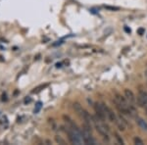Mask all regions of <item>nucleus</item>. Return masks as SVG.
<instances>
[{"label":"nucleus","instance_id":"f03ea898","mask_svg":"<svg viewBox=\"0 0 147 145\" xmlns=\"http://www.w3.org/2000/svg\"><path fill=\"white\" fill-rule=\"evenodd\" d=\"M93 106H94V110H95L96 116H97L101 121H105L106 118H107V114H106V112H105L104 108L102 107V105L99 104V103H95Z\"/></svg>","mask_w":147,"mask_h":145},{"label":"nucleus","instance_id":"f257e3e1","mask_svg":"<svg viewBox=\"0 0 147 145\" xmlns=\"http://www.w3.org/2000/svg\"><path fill=\"white\" fill-rule=\"evenodd\" d=\"M82 133L83 143H85V144H94L95 143V141L93 140V138L91 136V130L90 129L83 128Z\"/></svg>","mask_w":147,"mask_h":145},{"label":"nucleus","instance_id":"f8f14e48","mask_svg":"<svg viewBox=\"0 0 147 145\" xmlns=\"http://www.w3.org/2000/svg\"><path fill=\"white\" fill-rule=\"evenodd\" d=\"M137 32H138V34H140V35L143 34V33H144V29H139V30L137 31Z\"/></svg>","mask_w":147,"mask_h":145},{"label":"nucleus","instance_id":"9d476101","mask_svg":"<svg viewBox=\"0 0 147 145\" xmlns=\"http://www.w3.org/2000/svg\"><path fill=\"white\" fill-rule=\"evenodd\" d=\"M115 135H116L115 137H116V139L118 140V142H119L120 144H124V140L122 139V137H121V136H120V135H119L117 132H115Z\"/></svg>","mask_w":147,"mask_h":145},{"label":"nucleus","instance_id":"0eeeda50","mask_svg":"<svg viewBox=\"0 0 147 145\" xmlns=\"http://www.w3.org/2000/svg\"><path fill=\"white\" fill-rule=\"evenodd\" d=\"M48 84H43V85H40V86H38V87H36V88H34V90H33V93H37V92H39L42 88H44V87H46Z\"/></svg>","mask_w":147,"mask_h":145},{"label":"nucleus","instance_id":"ddd939ff","mask_svg":"<svg viewBox=\"0 0 147 145\" xmlns=\"http://www.w3.org/2000/svg\"><path fill=\"white\" fill-rule=\"evenodd\" d=\"M125 31H126L127 32H131V30H130V29H128L127 27H125Z\"/></svg>","mask_w":147,"mask_h":145},{"label":"nucleus","instance_id":"423d86ee","mask_svg":"<svg viewBox=\"0 0 147 145\" xmlns=\"http://www.w3.org/2000/svg\"><path fill=\"white\" fill-rule=\"evenodd\" d=\"M133 141H134V144L136 145H143L144 143H143V140L142 139H140L139 137H134V139H133Z\"/></svg>","mask_w":147,"mask_h":145},{"label":"nucleus","instance_id":"20e7f679","mask_svg":"<svg viewBox=\"0 0 147 145\" xmlns=\"http://www.w3.org/2000/svg\"><path fill=\"white\" fill-rule=\"evenodd\" d=\"M136 123H137L138 127L142 129V130L147 131V122L145 120H143L142 118H139L138 117V118H136Z\"/></svg>","mask_w":147,"mask_h":145},{"label":"nucleus","instance_id":"6e6552de","mask_svg":"<svg viewBox=\"0 0 147 145\" xmlns=\"http://www.w3.org/2000/svg\"><path fill=\"white\" fill-rule=\"evenodd\" d=\"M104 8H106V9H108V10H111V11H118V10H120V8H119V7L109 6V5H105V6H104Z\"/></svg>","mask_w":147,"mask_h":145},{"label":"nucleus","instance_id":"1a4fd4ad","mask_svg":"<svg viewBox=\"0 0 147 145\" xmlns=\"http://www.w3.org/2000/svg\"><path fill=\"white\" fill-rule=\"evenodd\" d=\"M55 140H56V142L59 143V144H66V141L63 138H61L60 136H56V137H55Z\"/></svg>","mask_w":147,"mask_h":145},{"label":"nucleus","instance_id":"39448f33","mask_svg":"<svg viewBox=\"0 0 147 145\" xmlns=\"http://www.w3.org/2000/svg\"><path fill=\"white\" fill-rule=\"evenodd\" d=\"M73 107H74V109H75V111L78 113V115H80L81 117L82 118V116H83V113H84V109L82 107V105L80 104V103H74V105H73Z\"/></svg>","mask_w":147,"mask_h":145},{"label":"nucleus","instance_id":"7ed1b4c3","mask_svg":"<svg viewBox=\"0 0 147 145\" xmlns=\"http://www.w3.org/2000/svg\"><path fill=\"white\" fill-rule=\"evenodd\" d=\"M125 97L128 99V101L131 103V105L132 104H134L135 102H136V98H135V95H134V93L131 91V89H125Z\"/></svg>","mask_w":147,"mask_h":145},{"label":"nucleus","instance_id":"9b49d317","mask_svg":"<svg viewBox=\"0 0 147 145\" xmlns=\"http://www.w3.org/2000/svg\"><path fill=\"white\" fill-rule=\"evenodd\" d=\"M40 108H41V103H40V102H38V103L36 104V108L34 109V113H37V112L40 110Z\"/></svg>","mask_w":147,"mask_h":145}]
</instances>
